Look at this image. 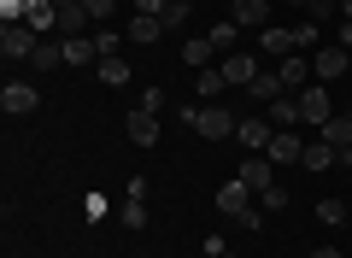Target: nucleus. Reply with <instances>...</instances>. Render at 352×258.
<instances>
[{
    "label": "nucleus",
    "instance_id": "nucleus-1",
    "mask_svg": "<svg viewBox=\"0 0 352 258\" xmlns=\"http://www.w3.org/2000/svg\"><path fill=\"white\" fill-rule=\"evenodd\" d=\"M188 123L200 129L206 141H223V136H235V111H223V106H188Z\"/></svg>",
    "mask_w": 352,
    "mask_h": 258
},
{
    "label": "nucleus",
    "instance_id": "nucleus-2",
    "mask_svg": "<svg viewBox=\"0 0 352 258\" xmlns=\"http://www.w3.org/2000/svg\"><path fill=\"white\" fill-rule=\"evenodd\" d=\"M217 71H223L229 88H252V83L264 76V65H258V53H223V65H217Z\"/></svg>",
    "mask_w": 352,
    "mask_h": 258
},
{
    "label": "nucleus",
    "instance_id": "nucleus-3",
    "mask_svg": "<svg viewBox=\"0 0 352 258\" xmlns=\"http://www.w3.org/2000/svg\"><path fill=\"white\" fill-rule=\"evenodd\" d=\"M294 100H300V123H317V129H323V123L335 118V106H329V88H323V83H305Z\"/></svg>",
    "mask_w": 352,
    "mask_h": 258
},
{
    "label": "nucleus",
    "instance_id": "nucleus-4",
    "mask_svg": "<svg viewBox=\"0 0 352 258\" xmlns=\"http://www.w3.org/2000/svg\"><path fill=\"white\" fill-rule=\"evenodd\" d=\"M0 106H6V118H30L41 106V88L36 83H6L0 88Z\"/></svg>",
    "mask_w": 352,
    "mask_h": 258
},
{
    "label": "nucleus",
    "instance_id": "nucleus-5",
    "mask_svg": "<svg viewBox=\"0 0 352 258\" xmlns=\"http://www.w3.org/2000/svg\"><path fill=\"white\" fill-rule=\"evenodd\" d=\"M352 71V53L346 47H317L311 53V76L317 83H335V76H346Z\"/></svg>",
    "mask_w": 352,
    "mask_h": 258
},
{
    "label": "nucleus",
    "instance_id": "nucleus-6",
    "mask_svg": "<svg viewBox=\"0 0 352 258\" xmlns=\"http://www.w3.org/2000/svg\"><path fill=\"white\" fill-rule=\"evenodd\" d=\"M36 47H41V30H30V24H6V36H0V53H6V59H30Z\"/></svg>",
    "mask_w": 352,
    "mask_h": 258
},
{
    "label": "nucleus",
    "instance_id": "nucleus-7",
    "mask_svg": "<svg viewBox=\"0 0 352 258\" xmlns=\"http://www.w3.org/2000/svg\"><path fill=\"white\" fill-rule=\"evenodd\" d=\"M270 136H276V123H270V118H241L235 123V141L247 153H264V147H270Z\"/></svg>",
    "mask_w": 352,
    "mask_h": 258
},
{
    "label": "nucleus",
    "instance_id": "nucleus-8",
    "mask_svg": "<svg viewBox=\"0 0 352 258\" xmlns=\"http://www.w3.org/2000/svg\"><path fill=\"white\" fill-rule=\"evenodd\" d=\"M247 200H252V188L241 182V176L217 188V211H223V217H252V206H247Z\"/></svg>",
    "mask_w": 352,
    "mask_h": 258
},
{
    "label": "nucleus",
    "instance_id": "nucleus-9",
    "mask_svg": "<svg viewBox=\"0 0 352 258\" xmlns=\"http://www.w3.org/2000/svg\"><path fill=\"white\" fill-rule=\"evenodd\" d=\"M241 182H247L252 194H264V188L276 182V164H270V153H247V164H241Z\"/></svg>",
    "mask_w": 352,
    "mask_h": 258
},
{
    "label": "nucleus",
    "instance_id": "nucleus-10",
    "mask_svg": "<svg viewBox=\"0 0 352 258\" xmlns=\"http://www.w3.org/2000/svg\"><path fill=\"white\" fill-rule=\"evenodd\" d=\"M276 76H282V94H294V88L311 83V59L305 53H288V59H276Z\"/></svg>",
    "mask_w": 352,
    "mask_h": 258
},
{
    "label": "nucleus",
    "instance_id": "nucleus-11",
    "mask_svg": "<svg viewBox=\"0 0 352 258\" xmlns=\"http://www.w3.org/2000/svg\"><path fill=\"white\" fill-rule=\"evenodd\" d=\"M229 18H235L241 30H270V0H235Z\"/></svg>",
    "mask_w": 352,
    "mask_h": 258
},
{
    "label": "nucleus",
    "instance_id": "nucleus-12",
    "mask_svg": "<svg viewBox=\"0 0 352 258\" xmlns=\"http://www.w3.org/2000/svg\"><path fill=\"white\" fill-rule=\"evenodd\" d=\"M124 129H129V141H135V147H153V141H159V111H129L124 118Z\"/></svg>",
    "mask_w": 352,
    "mask_h": 258
},
{
    "label": "nucleus",
    "instance_id": "nucleus-13",
    "mask_svg": "<svg viewBox=\"0 0 352 258\" xmlns=\"http://www.w3.org/2000/svg\"><path fill=\"white\" fill-rule=\"evenodd\" d=\"M270 164H300V153H305V141L294 136V129H276V136H270Z\"/></svg>",
    "mask_w": 352,
    "mask_h": 258
},
{
    "label": "nucleus",
    "instance_id": "nucleus-14",
    "mask_svg": "<svg viewBox=\"0 0 352 258\" xmlns=\"http://www.w3.org/2000/svg\"><path fill=\"white\" fill-rule=\"evenodd\" d=\"M24 24H30V30H41V36H47V30L59 24V6H53V0H24Z\"/></svg>",
    "mask_w": 352,
    "mask_h": 258
},
{
    "label": "nucleus",
    "instance_id": "nucleus-15",
    "mask_svg": "<svg viewBox=\"0 0 352 258\" xmlns=\"http://www.w3.org/2000/svg\"><path fill=\"white\" fill-rule=\"evenodd\" d=\"M94 59H100L94 36H71V41H65V65H94Z\"/></svg>",
    "mask_w": 352,
    "mask_h": 258
},
{
    "label": "nucleus",
    "instance_id": "nucleus-16",
    "mask_svg": "<svg viewBox=\"0 0 352 258\" xmlns=\"http://www.w3.org/2000/svg\"><path fill=\"white\" fill-rule=\"evenodd\" d=\"M182 59H188L194 71H206V65L217 59V47H212V36H188V47H182Z\"/></svg>",
    "mask_w": 352,
    "mask_h": 258
},
{
    "label": "nucleus",
    "instance_id": "nucleus-17",
    "mask_svg": "<svg viewBox=\"0 0 352 258\" xmlns=\"http://www.w3.org/2000/svg\"><path fill=\"white\" fill-rule=\"evenodd\" d=\"M264 53L288 59V53H300V36H294V30H264Z\"/></svg>",
    "mask_w": 352,
    "mask_h": 258
},
{
    "label": "nucleus",
    "instance_id": "nucleus-18",
    "mask_svg": "<svg viewBox=\"0 0 352 258\" xmlns=\"http://www.w3.org/2000/svg\"><path fill=\"white\" fill-rule=\"evenodd\" d=\"M270 123H276V129H294V123H300V100H294V94L270 100Z\"/></svg>",
    "mask_w": 352,
    "mask_h": 258
},
{
    "label": "nucleus",
    "instance_id": "nucleus-19",
    "mask_svg": "<svg viewBox=\"0 0 352 258\" xmlns=\"http://www.w3.org/2000/svg\"><path fill=\"white\" fill-rule=\"evenodd\" d=\"M300 164H305V171H329V164H335V147H329V141H305Z\"/></svg>",
    "mask_w": 352,
    "mask_h": 258
},
{
    "label": "nucleus",
    "instance_id": "nucleus-20",
    "mask_svg": "<svg viewBox=\"0 0 352 258\" xmlns=\"http://www.w3.org/2000/svg\"><path fill=\"white\" fill-rule=\"evenodd\" d=\"M30 65H36V71H59L65 65V41H41V47L30 53Z\"/></svg>",
    "mask_w": 352,
    "mask_h": 258
},
{
    "label": "nucleus",
    "instance_id": "nucleus-21",
    "mask_svg": "<svg viewBox=\"0 0 352 258\" xmlns=\"http://www.w3.org/2000/svg\"><path fill=\"white\" fill-rule=\"evenodd\" d=\"M159 30H164L159 18H147V12H135V18H129V30H124V36H129V41H159Z\"/></svg>",
    "mask_w": 352,
    "mask_h": 258
},
{
    "label": "nucleus",
    "instance_id": "nucleus-22",
    "mask_svg": "<svg viewBox=\"0 0 352 258\" xmlns=\"http://www.w3.org/2000/svg\"><path fill=\"white\" fill-rule=\"evenodd\" d=\"M129 76H135V71H129V59H100V83L106 88H124Z\"/></svg>",
    "mask_w": 352,
    "mask_h": 258
},
{
    "label": "nucleus",
    "instance_id": "nucleus-23",
    "mask_svg": "<svg viewBox=\"0 0 352 258\" xmlns=\"http://www.w3.org/2000/svg\"><path fill=\"white\" fill-rule=\"evenodd\" d=\"M247 94H252V100H282V76H276V71H264L258 83L247 88Z\"/></svg>",
    "mask_w": 352,
    "mask_h": 258
},
{
    "label": "nucleus",
    "instance_id": "nucleus-24",
    "mask_svg": "<svg viewBox=\"0 0 352 258\" xmlns=\"http://www.w3.org/2000/svg\"><path fill=\"white\" fill-rule=\"evenodd\" d=\"M206 36H212V47H217V53H229V47H235V36H241V24H235V18H229V24L206 30Z\"/></svg>",
    "mask_w": 352,
    "mask_h": 258
},
{
    "label": "nucleus",
    "instance_id": "nucleus-25",
    "mask_svg": "<svg viewBox=\"0 0 352 258\" xmlns=\"http://www.w3.org/2000/svg\"><path fill=\"white\" fill-rule=\"evenodd\" d=\"M118 41H124V36H118L112 24H100V30H94V47H100V59H118Z\"/></svg>",
    "mask_w": 352,
    "mask_h": 258
},
{
    "label": "nucleus",
    "instance_id": "nucleus-26",
    "mask_svg": "<svg viewBox=\"0 0 352 258\" xmlns=\"http://www.w3.org/2000/svg\"><path fill=\"white\" fill-rule=\"evenodd\" d=\"M118 217H124V229H141V223H147V200H124Z\"/></svg>",
    "mask_w": 352,
    "mask_h": 258
},
{
    "label": "nucleus",
    "instance_id": "nucleus-27",
    "mask_svg": "<svg viewBox=\"0 0 352 258\" xmlns=\"http://www.w3.org/2000/svg\"><path fill=\"white\" fill-rule=\"evenodd\" d=\"M82 12L94 18V24H112V12H118V0H82Z\"/></svg>",
    "mask_w": 352,
    "mask_h": 258
},
{
    "label": "nucleus",
    "instance_id": "nucleus-28",
    "mask_svg": "<svg viewBox=\"0 0 352 258\" xmlns=\"http://www.w3.org/2000/svg\"><path fill=\"white\" fill-rule=\"evenodd\" d=\"M258 206H264V211H282V206H288V188H282V182H270V188L258 194Z\"/></svg>",
    "mask_w": 352,
    "mask_h": 258
},
{
    "label": "nucleus",
    "instance_id": "nucleus-29",
    "mask_svg": "<svg viewBox=\"0 0 352 258\" xmlns=\"http://www.w3.org/2000/svg\"><path fill=\"white\" fill-rule=\"evenodd\" d=\"M223 71H217V65H206V71H200V94H223Z\"/></svg>",
    "mask_w": 352,
    "mask_h": 258
},
{
    "label": "nucleus",
    "instance_id": "nucleus-30",
    "mask_svg": "<svg viewBox=\"0 0 352 258\" xmlns=\"http://www.w3.org/2000/svg\"><path fill=\"white\" fill-rule=\"evenodd\" d=\"M317 217L323 223H346V206H340V200H317Z\"/></svg>",
    "mask_w": 352,
    "mask_h": 258
},
{
    "label": "nucleus",
    "instance_id": "nucleus-31",
    "mask_svg": "<svg viewBox=\"0 0 352 258\" xmlns=\"http://www.w3.org/2000/svg\"><path fill=\"white\" fill-rule=\"evenodd\" d=\"M159 24H164V30H182V24H188V6H176V0H170V6H164V18H159Z\"/></svg>",
    "mask_w": 352,
    "mask_h": 258
},
{
    "label": "nucleus",
    "instance_id": "nucleus-32",
    "mask_svg": "<svg viewBox=\"0 0 352 258\" xmlns=\"http://www.w3.org/2000/svg\"><path fill=\"white\" fill-rule=\"evenodd\" d=\"M305 12H311V24H323L329 12H340V0H311V6H305Z\"/></svg>",
    "mask_w": 352,
    "mask_h": 258
},
{
    "label": "nucleus",
    "instance_id": "nucleus-33",
    "mask_svg": "<svg viewBox=\"0 0 352 258\" xmlns=\"http://www.w3.org/2000/svg\"><path fill=\"white\" fill-rule=\"evenodd\" d=\"M0 18L6 24H24V0H0Z\"/></svg>",
    "mask_w": 352,
    "mask_h": 258
},
{
    "label": "nucleus",
    "instance_id": "nucleus-34",
    "mask_svg": "<svg viewBox=\"0 0 352 258\" xmlns=\"http://www.w3.org/2000/svg\"><path fill=\"white\" fill-rule=\"evenodd\" d=\"M164 6L170 0H135V12H147V18H164Z\"/></svg>",
    "mask_w": 352,
    "mask_h": 258
},
{
    "label": "nucleus",
    "instance_id": "nucleus-35",
    "mask_svg": "<svg viewBox=\"0 0 352 258\" xmlns=\"http://www.w3.org/2000/svg\"><path fill=\"white\" fill-rule=\"evenodd\" d=\"M340 47L352 53V18H340Z\"/></svg>",
    "mask_w": 352,
    "mask_h": 258
},
{
    "label": "nucleus",
    "instance_id": "nucleus-36",
    "mask_svg": "<svg viewBox=\"0 0 352 258\" xmlns=\"http://www.w3.org/2000/svg\"><path fill=\"white\" fill-rule=\"evenodd\" d=\"M335 164H340V171H352V147H335Z\"/></svg>",
    "mask_w": 352,
    "mask_h": 258
},
{
    "label": "nucleus",
    "instance_id": "nucleus-37",
    "mask_svg": "<svg viewBox=\"0 0 352 258\" xmlns=\"http://www.w3.org/2000/svg\"><path fill=\"white\" fill-rule=\"evenodd\" d=\"M311 258H340V246H317V252Z\"/></svg>",
    "mask_w": 352,
    "mask_h": 258
},
{
    "label": "nucleus",
    "instance_id": "nucleus-38",
    "mask_svg": "<svg viewBox=\"0 0 352 258\" xmlns=\"http://www.w3.org/2000/svg\"><path fill=\"white\" fill-rule=\"evenodd\" d=\"M340 18H352V0H340Z\"/></svg>",
    "mask_w": 352,
    "mask_h": 258
},
{
    "label": "nucleus",
    "instance_id": "nucleus-39",
    "mask_svg": "<svg viewBox=\"0 0 352 258\" xmlns=\"http://www.w3.org/2000/svg\"><path fill=\"white\" fill-rule=\"evenodd\" d=\"M288 6H311V0H288Z\"/></svg>",
    "mask_w": 352,
    "mask_h": 258
},
{
    "label": "nucleus",
    "instance_id": "nucleus-40",
    "mask_svg": "<svg viewBox=\"0 0 352 258\" xmlns=\"http://www.w3.org/2000/svg\"><path fill=\"white\" fill-rule=\"evenodd\" d=\"M217 6H235V0H217Z\"/></svg>",
    "mask_w": 352,
    "mask_h": 258
},
{
    "label": "nucleus",
    "instance_id": "nucleus-41",
    "mask_svg": "<svg viewBox=\"0 0 352 258\" xmlns=\"http://www.w3.org/2000/svg\"><path fill=\"white\" fill-rule=\"evenodd\" d=\"M176 6H194V0H176Z\"/></svg>",
    "mask_w": 352,
    "mask_h": 258
},
{
    "label": "nucleus",
    "instance_id": "nucleus-42",
    "mask_svg": "<svg viewBox=\"0 0 352 258\" xmlns=\"http://www.w3.org/2000/svg\"><path fill=\"white\" fill-rule=\"evenodd\" d=\"M223 258H235V252H223Z\"/></svg>",
    "mask_w": 352,
    "mask_h": 258
}]
</instances>
